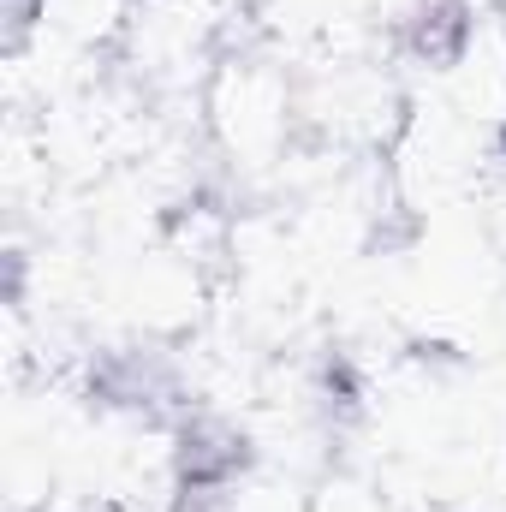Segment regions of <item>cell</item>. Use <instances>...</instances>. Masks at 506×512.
I'll return each mask as SVG.
<instances>
[{
    "label": "cell",
    "instance_id": "1",
    "mask_svg": "<svg viewBox=\"0 0 506 512\" xmlns=\"http://www.w3.org/2000/svg\"><path fill=\"white\" fill-rule=\"evenodd\" d=\"M203 137L239 179H280L304 143L298 78L268 48H233L203 84Z\"/></svg>",
    "mask_w": 506,
    "mask_h": 512
},
{
    "label": "cell",
    "instance_id": "2",
    "mask_svg": "<svg viewBox=\"0 0 506 512\" xmlns=\"http://www.w3.org/2000/svg\"><path fill=\"white\" fill-rule=\"evenodd\" d=\"M495 161L506 167V120H501V131H495Z\"/></svg>",
    "mask_w": 506,
    "mask_h": 512
},
{
    "label": "cell",
    "instance_id": "3",
    "mask_svg": "<svg viewBox=\"0 0 506 512\" xmlns=\"http://www.w3.org/2000/svg\"><path fill=\"white\" fill-rule=\"evenodd\" d=\"M501 24H506V0H501Z\"/></svg>",
    "mask_w": 506,
    "mask_h": 512
}]
</instances>
